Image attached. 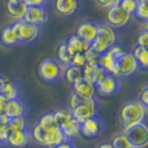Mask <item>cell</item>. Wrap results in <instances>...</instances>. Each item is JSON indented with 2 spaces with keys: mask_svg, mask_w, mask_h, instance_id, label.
Segmentation results:
<instances>
[{
  "mask_svg": "<svg viewBox=\"0 0 148 148\" xmlns=\"http://www.w3.org/2000/svg\"><path fill=\"white\" fill-rule=\"evenodd\" d=\"M98 148H114V146L111 145L110 143H104V144H100Z\"/></svg>",
  "mask_w": 148,
  "mask_h": 148,
  "instance_id": "cell-41",
  "label": "cell"
},
{
  "mask_svg": "<svg viewBox=\"0 0 148 148\" xmlns=\"http://www.w3.org/2000/svg\"><path fill=\"white\" fill-rule=\"evenodd\" d=\"M27 6H40L48 8L53 0H23Z\"/></svg>",
  "mask_w": 148,
  "mask_h": 148,
  "instance_id": "cell-36",
  "label": "cell"
},
{
  "mask_svg": "<svg viewBox=\"0 0 148 148\" xmlns=\"http://www.w3.org/2000/svg\"><path fill=\"white\" fill-rule=\"evenodd\" d=\"M78 0H53V8L57 15L61 17H70L78 10Z\"/></svg>",
  "mask_w": 148,
  "mask_h": 148,
  "instance_id": "cell-15",
  "label": "cell"
},
{
  "mask_svg": "<svg viewBox=\"0 0 148 148\" xmlns=\"http://www.w3.org/2000/svg\"><path fill=\"white\" fill-rule=\"evenodd\" d=\"M26 104L21 100L20 97L10 99L7 101L6 109H5V115L8 118L12 117H25L26 115Z\"/></svg>",
  "mask_w": 148,
  "mask_h": 148,
  "instance_id": "cell-18",
  "label": "cell"
},
{
  "mask_svg": "<svg viewBox=\"0 0 148 148\" xmlns=\"http://www.w3.org/2000/svg\"><path fill=\"white\" fill-rule=\"evenodd\" d=\"M145 108L148 109V87L145 86L144 89L141 90L140 92V96H139V100H138Z\"/></svg>",
  "mask_w": 148,
  "mask_h": 148,
  "instance_id": "cell-38",
  "label": "cell"
},
{
  "mask_svg": "<svg viewBox=\"0 0 148 148\" xmlns=\"http://www.w3.org/2000/svg\"><path fill=\"white\" fill-rule=\"evenodd\" d=\"M132 16L127 14L126 11L119 5L108 8L106 14V25L110 26L111 28H120L127 25L130 20Z\"/></svg>",
  "mask_w": 148,
  "mask_h": 148,
  "instance_id": "cell-10",
  "label": "cell"
},
{
  "mask_svg": "<svg viewBox=\"0 0 148 148\" xmlns=\"http://www.w3.org/2000/svg\"><path fill=\"white\" fill-rule=\"evenodd\" d=\"M138 20L147 23L148 20V0H138L136 10L133 14Z\"/></svg>",
  "mask_w": 148,
  "mask_h": 148,
  "instance_id": "cell-28",
  "label": "cell"
},
{
  "mask_svg": "<svg viewBox=\"0 0 148 148\" xmlns=\"http://www.w3.org/2000/svg\"><path fill=\"white\" fill-rule=\"evenodd\" d=\"M52 114H53V116H55V119H56L58 126L62 125L64 123H66V121H68L69 119L71 118L70 111L64 110V109H56V110L52 111Z\"/></svg>",
  "mask_w": 148,
  "mask_h": 148,
  "instance_id": "cell-33",
  "label": "cell"
},
{
  "mask_svg": "<svg viewBox=\"0 0 148 148\" xmlns=\"http://www.w3.org/2000/svg\"><path fill=\"white\" fill-rule=\"evenodd\" d=\"M87 65V58H86V55L85 52H78V53H75L71 56V59L69 62V66H75V67H79V68H84V67Z\"/></svg>",
  "mask_w": 148,
  "mask_h": 148,
  "instance_id": "cell-32",
  "label": "cell"
},
{
  "mask_svg": "<svg viewBox=\"0 0 148 148\" xmlns=\"http://www.w3.org/2000/svg\"><path fill=\"white\" fill-rule=\"evenodd\" d=\"M117 42V35L114 28L106 23H98L97 35L94 41L89 45L88 50L92 51L96 55H101L103 52L107 51L114 45Z\"/></svg>",
  "mask_w": 148,
  "mask_h": 148,
  "instance_id": "cell-1",
  "label": "cell"
},
{
  "mask_svg": "<svg viewBox=\"0 0 148 148\" xmlns=\"http://www.w3.org/2000/svg\"><path fill=\"white\" fill-rule=\"evenodd\" d=\"M65 42H66L67 49L71 53V56L75 55V53H78V52H86L89 48V45L84 42L76 34L71 35Z\"/></svg>",
  "mask_w": 148,
  "mask_h": 148,
  "instance_id": "cell-24",
  "label": "cell"
},
{
  "mask_svg": "<svg viewBox=\"0 0 148 148\" xmlns=\"http://www.w3.org/2000/svg\"><path fill=\"white\" fill-rule=\"evenodd\" d=\"M55 148H77V147H76V145L74 144L73 140H66L60 143L58 145H56Z\"/></svg>",
  "mask_w": 148,
  "mask_h": 148,
  "instance_id": "cell-39",
  "label": "cell"
},
{
  "mask_svg": "<svg viewBox=\"0 0 148 148\" xmlns=\"http://www.w3.org/2000/svg\"><path fill=\"white\" fill-rule=\"evenodd\" d=\"M27 7L28 6L25 3V1H14V2L7 1L6 10L9 17L16 21V20H22L23 16L26 14Z\"/></svg>",
  "mask_w": 148,
  "mask_h": 148,
  "instance_id": "cell-21",
  "label": "cell"
},
{
  "mask_svg": "<svg viewBox=\"0 0 148 148\" xmlns=\"http://www.w3.org/2000/svg\"><path fill=\"white\" fill-rule=\"evenodd\" d=\"M57 59L59 60L64 66L66 67L69 66V62H70V59H71V53L68 51L65 41L61 42L58 46V49H57Z\"/></svg>",
  "mask_w": 148,
  "mask_h": 148,
  "instance_id": "cell-29",
  "label": "cell"
},
{
  "mask_svg": "<svg viewBox=\"0 0 148 148\" xmlns=\"http://www.w3.org/2000/svg\"><path fill=\"white\" fill-rule=\"evenodd\" d=\"M0 96H2L6 100H10V99H15V98L20 97L19 86L14 80H10L9 78H7L1 85Z\"/></svg>",
  "mask_w": 148,
  "mask_h": 148,
  "instance_id": "cell-22",
  "label": "cell"
},
{
  "mask_svg": "<svg viewBox=\"0 0 148 148\" xmlns=\"http://www.w3.org/2000/svg\"><path fill=\"white\" fill-rule=\"evenodd\" d=\"M6 79H7V77H6V76H3V75L0 74V88H1V85H2V82H5Z\"/></svg>",
  "mask_w": 148,
  "mask_h": 148,
  "instance_id": "cell-42",
  "label": "cell"
},
{
  "mask_svg": "<svg viewBox=\"0 0 148 148\" xmlns=\"http://www.w3.org/2000/svg\"><path fill=\"white\" fill-rule=\"evenodd\" d=\"M37 125L40 128H42L44 130H49V129H52L55 127L58 126L56 119H55V116L52 112H47V114H44L40 118L38 119Z\"/></svg>",
  "mask_w": 148,
  "mask_h": 148,
  "instance_id": "cell-27",
  "label": "cell"
},
{
  "mask_svg": "<svg viewBox=\"0 0 148 148\" xmlns=\"http://www.w3.org/2000/svg\"><path fill=\"white\" fill-rule=\"evenodd\" d=\"M95 87L98 94L105 97H112L121 91V82L119 77L106 73L104 77L95 85Z\"/></svg>",
  "mask_w": 148,
  "mask_h": 148,
  "instance_id": "cell-7",
  "label": "cell"
},
{
  "mask_svg": "<svg viewBox=\"0 0 148 148\" xmlns=\"http://www.w3.org/2000/svg\"><path fill=\"white\" fill-rule=\"evenodd\" d=\"M123 133L126 135L133 148H146L148 145V128L143 121L124 129Z\"/></svg>",
  "mask_w": 148,
  "mask_h": 148,
  "instance_id": "cell-6",
  "label": "cell"
},
{
  "mask_svg": "<svg viewBox=\"0 0 148 148\" xmlns=\"http://www.w3.org/2000/svg\"><path fill=\"white\" fill-rule=\"evenodd\" d=\"M59 127L68 140L74 141V139H76L77 137H80V124L73 117Z\"/></svg>",
  "mask_w": 148,
  "mask_h": 148,
  "instance_id": "cell-23",
  "label": "cell"
},
{
  "mask_svg": "<svg viewBox=\"0 0 148 148\" xmlns=\"http://www.w3.org/2000/svg\"><path fill=\"white\" fill-rule=\"evenodd\" d=\"M66 68L57 58H46L40 62L38 74L47 84H58L64 79Z\"/></svg>",
  "mask_w": 148,
  "mask_h": 148,
  "instance_id": "cell-2",
  "label": "cell"
},
{
  "mask_svg": "<svg viewBox=\"0 0 148 148\" xmlns=\"http://www.w3.org/2000/svg\"><path fill=\"white\" fill-rule=\"evenodd\" d=\"M97 6H99L100 8H105V9H108V8L112 7V6H116L119 3V0H95Z\"/></svg>",
  "mask_w": 148,
  "mask_h": 148,
  "instance_id": "cell-37",
  "label": "cell"
},
{
  "mask_svg": "<svg viewBox=\"0 0 148 148\" xmlns=\"http://www.w3.org/2000/svg\"><path fill=\"white\" fill-rule=\"evenodd\" d=\"M0 42L8 48H14V47L20 46L17 32H16L12 23L3 27L1 29V31H0Z\"/></svg>",
  "mask_w": 148,
  "mask_h": 148,
  "instance_id": "cell-19",
  "label": "cell"
},
{
  "mask_svg": "<svg viewBox=\"0 0 148 148\" xmlns=\"http://www.w3.org/2000/svg\"><path fill=\"white\" fill-rule=\"evenodd\" d=\"M12 26L15 28L17 36L19 39L20 46L32 44L36 41L41 32V27L37 25H32L23 20H16L12 22Z\"/></svg>",
  "mask_w": 148,
  "mask_h": 148,
  "instance_id": "cell-4",
  "label": "cell"
},
{
  "mask_svg": "<svg viewBox=\"0 0 148 148\" xmlns=\"http://www.w3.org/2000/svg\"><path fill=\"white\" fill-rule=\"evenodd\" d=\"M70 114H71L73 118L76 119L79 124H82L86 119L99 114L97 99H91L87 103H84L82 105L76 106L74 108H70Z\"/></svg>",
  "mask_w": 148,
  "mask_h": 148,
  "instance_id": "cell-9",
  "label": "cell"
},
{
  "mask_svg": "<svg viewBox=\"0 0 148 148\" xmlns=\"http://www.w3.org/2000/svg\"><path fill=\"white\" fill-rule=\"evenodd\" d=\"M7 125L12 130H22V129L29 127L27 125V121H26L25 117H12V118H9Z\"/></svg>",
  "mask_w": 148,
  "mask_h": 148,
  "instance_id": "cell-30",
  "label": "cell"
},
{
  "mask_svg": "<svg viewBox=\"0 0 148 148\" xmlns=\"http://www.w3.org/2000/svg\"><path fill=\"white\" fill-rule=\"evenodd\" d=\"M105 128V120L100 117L99 114H97L80 124V137L88 139L97 137L104 132Z\"/></svg>",
  "mask_w": 148,
  "mask_h": 148,
  "instance_id": "cell-8",
  "label": "cell"
},
{
  "mask_svg": "<svg viewBox=\"0 0 148 148\" xmlns=\"http://www.w3.org/2000/svg\"><path fill=\"white\" fill-rule=\"evenodd\" d=\"M7 1H12L14 2V1H23V0H7Z\"/></svg>",
  "mask_w": 148,
  "mask_h": 148,
  "instance_id": "cell-43",
  "label": "cell"
},
{
  "mask_svg": "<svg viewBox=\"0 0 148 148\" xmlns=\"http://www.w3.org/2000/svg\"><path fill=\"white\" fill-rule=\"evenodd\" d=\"M73 94L86 99H96L97 90L95 85L82 79L79 82L73 85Z\"/></svg>",
  "mask_w": 148,
  "mask_h": 148,
  "instance_id": "cell-17",
  "label": "cell"
},
{
  "mask_svg": "<svg viewBox=\"0 0 148 148\" xmlns=\"http://www.w3.org/2000/svg\"><path fill=\"white\" fill-rule=\"evenodd\" d=\"M134 58L136 59L138 64V68L141 70H146L148 67V51L147 48L140 47V46H136L134 51L132 52Z\"/></svg>",
  "mask_w": 148,
  "mask_h": 148,
  "instance_id": "cell-25",
  "label": "cell"
},
{
  "mask_svg": "<svg viewBox=\"0 0 148 148\" xmlns=\"http://www.w3.org/2000/svg\"><path fill=\"white\" fill-rule=\"evenodd\" d=\"M110 144L114 146V148H133L129 140H128V138L126 137V135L124 133L116 135L112 138V141Z\"/></svg>",
  "mask_w": 148,
  "mask_h": 148,
  "instance_id": "cell-31",
  "label": "cell"
},
{
  "mask_svg": "<svg viewBox=\"0 0 148 148\" xmlns=\"http://www.w3.org/2000/svg\"><path fill=\"white\" fill-rule=\"evenodd\" d=\"M136 46H140V47H145L148 48V30L147 28L141 30V32L137 37V45Z\"/></svg>",
  "mask_w": 148,
  "mask_h": 148,
  "instance_id": "cell-35",
  "label": "cell"
},
{
  "mask_svg": "<svg viewBox=\"0 0 148 148\" xmlns=\"http://www.w3.org/2000/svg\"><path fill=\"white\" fill-rule=\"evenodd\" d=\"M123 52H124V50L120 47L114 45L107 51L103 52L101 55L98 56V65L101 68H104L107 73L114 75L115 61L117 59V57L120 56Z\"/></svg>",
  "mask_w": 148,
  "mask_h": 148,
  "instance_id": "cell-12",
  "label": "cell"
},
{
  "mask_svg": "<svg viewBox=\"0 0 148 148\" xmlns=\"http://www.w3.org/2000/svg\"><path fill=\"white\" fill-rule=\"evenodd\" d=\"M106 73L107 71L98 64H87L82 68V78L86 82H90L92 85H96L106 75Z\"/></svg>",
  "mask_w": 148,
  "mask_h": 148,
  "instance_id": "cell-16",
  "label": "cell"
},
{
  "mask_svg": "<svg viewBox=\"0 0 148 148\" xmlns=\"http://www.w3.org/2000/svg\"><path fill=\"white\" fill-rule=\"evenodd\" d=\"M7 101L2 96H0V114H5V109H6V105Z\"/></svg>",
  "mask_w": 148,
  "mask_h": 148,
  "instance_id": "cell-40",
  "label": "cell"
},
{
  "mask_svg": "<svg viewBox=\"0 0 148 148\" xmlns=\"http://www.w3.org/2000/svg\"><path fill=\"white\" fill-rule=\"evenodd\" d=\"M49 19L48 8L40 7V6H28L26 14L23 16L22 20L29 22L32 25H37L42 27Z\"/></svg>",
  "mask_w": 148,
  "mask_h": 148,
  "instance_id": "cell-11",
  "label": "cell"
},
{
  "mask_svg": "<svg viewBox=\"0 0 148 148\" xmlns=\"http://www.w3.org/2000/svg\"><path fill=\"white\" fill-rule=\"evenodd\" d=\"M0 146H3V144H2V141L0 140Z\"/></svg>",
  "mask_w": 148,
  "mask_h": 148,
  "instance_id": "cell-44",
  "label": "cell"
},
{
  "mask_svg": "<svg viewBox=\"0 0 148 148\" xmlns=\"http://www.w3.org/2000/svg\"><path fill=\"white\" fill-rule=\"evenodd\" d=\"M30 138V128L27 127L22 130H11V133L6 141V147L23 148L27 146Z\"/></svg>",
  "mask_w": 148,
  "mask_h": 148,
  "instance_id": "cell-13",
  "label": "cell"
},
{
  "mask_svg": "<svg viewBox=\"0 0 148 148\" xmlns=\"http://www.w3.org/2000/svg\"><path fill=\"white\" fill-rule=\"evenodd\" d=\"M147 108H145L139 101H128L123 106L120 112L121 127L126 129L136 124L143 123L146 117Z\"/></svg>",
  "mask_w": 148,
  "mask_h": 148,
  "instance_id": "cell-3",
  "label": "cell"
},
{
  "mask_svg": "<svg viewBox=\"0 0 148 148\" xmlns=\"http://www.w3.org/2000/svg\"><path fill=\"white\" fill-rule=\"evenodd\" d=\"M98 23L92 21H82L76 30V35L82 39L84 42L90 45L97 35Z\"/></svg>",
  "mask_w": 148,
  "mask_h": 148,
  "instance_id": "cell-14",
  "label": "cell"
},
{
  "mask_svg": "<svg viewBox=\"0 0 148 148\" xmlns=\"http://www.w3.org/2000/svg\"><path fill=\"white\" fill-rule=\"evenodd\" d=\"M68 140L67 137L64 135L62 130L60 129L59 126L55 127L49 130H45L44 136V145L42 147H48V146H56L62 141Z\"/></svg>",
  "mask_w": 148,
  "mask_h": 148,
  "instance_id": "cell-20",
  "label": "cell"
},
{
  "mask_svg": "<svg viewBox=\"0 0 148 148\" xmlns=\"http://www.w3.org/2000/svg\"><path fill=\"white\" fill-rule=\"evenodd\" d=\"M137 2H138V0H119L118 5L127 14L133 16V14L136 10V7H137Z\"/></svg>",
  "mask_w": 148,
  "mask_h": 148,
  "instance_id": "cell-34",
  "label": "cell"
},
{
  "mask_svg": "<svg viewBox=\"0 0 148 148\" xmlns=\"http://www.w3.org/2000/svg\"><path fill=\"white\" fill-rule=\"evenodd\" d=\"M64 78H66L68 84H70L71 86L77 84V82H79L80 80L84 79L82 78V68L75 66H68L66 68Z\"/></svg>",
  "mask_w": 148,
  "mask_h": 148,
  "instance_id": "cell-26",
  "label": "cell"
},
{
  "mask_svg": "<svg viewBox=\"0 0 148 148\" xmlns=\"http://www.w3.org/2000/svg\"><path fill=\"white\" fill-rule=\"evenodd\" d=\"M137 70H139L138 64H137L136 59L134 58L132 52L124 51L120 56L117 57V59L115 61L114 75L119 78L132 76Z\"/></svg>",
  "mask_w": 148,
  "mask_h": 148,
  "instance_id": "cell-5",
  "label": "cell"
}]
</instances>
